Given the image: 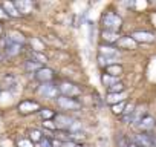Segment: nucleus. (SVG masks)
Instances as JSON below:
<instances>
[{"mask_svg":"<svg viewBox=\"0 0 156 147\" xmlns=\"http://www.w3.org/2000/svg\"><path fill=\"white\" fill-rule=\"evenodd\" d=\"M129 147H136V144H130V145H129Z\"/></svg>","mask_w":156,"mask_h":147,"instance_id":"4c0bfd02","label":"nucleus"},{"mask_svg":"<svg viewBox=\"0 0 156 147\" xmlns=\"http://www.w3.org/2000/svg\"><path fill=\"white\" fill-rule=\"evenodd\" d=\"M133 110H135V106H133L132 103H129V104L126 106L124 112H122V120H124V118H127V117H130V115L133 113Z\"/></svg>","mask_w":156,"mask_h":147,"instance_id":"c756f323","label":"nucleus"},{"mask_svg":"<svg viewBox=\"0 0 156 147\" xmlns=\"http://www.w3.org/2000/svg\"><path fill=\"white\" fill-rule=\"evenodd\" d=\"M40 118L43 120V121H49V120H52L54 117H55V112L54 110H51V109H40Z\"/></svg>","mask_w":156,"mask_h":147,"instance_id":"b1692460","label":"nucleus"},{"mask_svg":"<svg viewBox=\"0 0 156 147\" xmlns=\"http://www.w3.org/2000/svg\"><path fill=\"white\" fill-rule=\"evenodd\" d=\"M6 40L12 41V43H17V45H23L25 43V37L22 32H17V31H9L6 34Z\"/></svg>","mask_w":156,"mask_h":147,"instance_id":"f3484780","label":"nucleus"},{"mask_svg":"<svg viewBox=\"0 0 156 147\" xmlns=\"http://www.w3.org/2000/svg\"><path fill=\"white\" fill-rule=\"evenodd\" d=\"M43 135H41V132L38 130V129H32L31 132H29V139L32 141V142H41L43 141Z\"/></svg>","mask_w":156,"mask_h":147,"instance_id":"5701e85b","label":"nucleus"},{"mask_svg":"<svg viewBox=\"0 0 156 147\" xmlns=\"http://www.w3.org/2000/svg\"><path fill=\"white\" fill-rule=\"evenodd\" d=\"M126 101H122V103H118V104H115V106H112V112L115 113V115H122V112H124V109H126Z\"/></svg>","mask_w":156,"mask_h":147,"instance_id":"c85d7f7f","label":"nucleus"},{"mask_svg":"<svg viewBox=\"0 0 156 147\" xmlns=\"http://www.w3.org/2000/svg\"><path fill=\"white\" fill-rule=\"evenodd\" d=\"M38 94L44 98H49V100H57L58 98V94H60V89L58 86H55L52 81L51 83H43L40 88H38Z\"/></svg>","mask_w":156,"mask_h":147,"instance_id":"7ed1b4c3","label":"nucleus"},{"mask_svg":"<svg viewBox=\"0 0 156 147\" xmlns=\"http://www.w3.org/2000/svg\"><path fill=\"white\" fill-rule=\"evenodd\" d=\"M121 92H124V84L121 81L110 86V88H107V94H121Z\"/></svg>","mask_w":156,"mask_h":147,"instance_id":"bb28decb","label":"nucleus"},{"mask_svg":"<svg viewBox=\"0 0 156 147\" xmlns=\"http://www.w3.org/2000/svg\"><path fill=\"white\" fill-rule=\"evenodd\" d=\"M100 55L103 57H112V58H119V51L113 46L109 45H101L100 46Z\"/></svg>","mask_w":156,"mask_h":147,"instance_id":"ddd939ff","label":"nucleus"},{"mask_svg":"<svg viewBox=\"0 0 156 147\" xmlns=\"http://www.w3.org/2000/svg\"><path fill=\"white\" fill-rule=\"evenodd\" d=\"M35 80L40 81L41 84H43V83H51V81L54 80V70L43 66L40 70L35 72Z\"/></svg>","mask_w":156,"mask_h":147,"instance_id":"6e6552de","label":"nucleus"},{"mask_svg":"<svg viewBox=\"0 0 156 147\" xmlns=\"http://www.w3.org/2000/svg\"><path fill=\"white\" fill-rule=\"evenodd\" d=\"M0 94H2V86H0Z\"/></svg>","mask_w":156,"mask_h":147,"instance_id":"58836bf2","label":"nucleus"},{"mask_svg":"<svg viewBox=\"0 0 156 147\" xmlns=\"http://www.w3.org/2000/svg\"><path fill=\"white\" fill-rule=\"evenodd\" d=\"M14 5H16V8H17V11H19L20 16L32 13V8H34L32 2H29V0H19V2H16Z\"/></svg>","mask_w":156,"mask_h":147,"instance_id":"9b49d317","label":"nucleus"},{"mask_svg":"<svg viewBox=\"0 0 156 147\" xmlns=\"http://www.w3.org/2000/svg\"><path fill=\"white\" fill-rule=\"evenodd\" d=\"M129 145H130V142H129V139L126 136H119L118 138V147H129Z\"/></svg>","mask_w":156,"mask_h":147,"instance_id":"7c9ffc66","label":"nucleus"},{"mask_svg":"<svg viewBox=\"0 0 156 147\" xmlns=\"http://www.w3.org/2000/svg\"><path fill=\"white\" fill-rule=\"evenodd\" d=\"M6 17H8V16L5 14V11L2 9V6H0V19H6Z\"/></svg>","mask_w":156,"mask_h":147,"instance_id":"f704fd0d","label":"nucleus"},{"mask_svg":"<svg viewBox=\"0 0 156 147\" xmlns=\"http://www.w3.org/2000/svg\"><path fill=\"white\" fill-rule=\"evenodd\" d=\"M57 106L63 110H80L81 109V103L75 100V98H69V97H58L57 100Z\"/></svg>","mask_w":156,"mask_h":147,"instance_id":"f03ea898","label":"nucleus"},{"mask_svg":"<svg viewBox=\"0 0 156 147\" xmlns=\"http://www.w3.org/2000/svg\"><path fill=\"white\" fill-rule=\"evenodd\" d=\"M153 147H156V145H153Z\"/></svg>","mask_w":156,"mask_h":147,"instance_id":"a19ab883","label":"nucleus"},{"mask_svg":"<svg viewBox=\"0 0 156 147\" xmlns=\"http://www.w3.org/2000/svg\"><path fill=\"white\" fill-rule=\"evenodd\" d=\"M135 144L141 145V147H153L154 145L153 135H150V133H138V135H135Z\"/></svg>","mask_w":156,"mask_h":147,"instance_id":"9d476101","label":"nucleus"},{"mask_svg":"<svg viewBox=\"0 0 156 147\" xmlns=\"http://www.w3.org/2000/svg\"><path fill=\"white\" fill-rule=\"evenodd\" d=\"M106 74H107V75H112V77H119L121 74H122V66H121V64L107 66V67H106Z\"/></svg>","mask_w":156,"mask_h":147,"instance_id":"aec40b11","label":"nucleus"},{"mask_svg":"<svg viewBox=\"0 0 156 147\" xmlns=\"http://www.w3.org/2000/svg\"><path fill=\"white\" fill-rule=\"evenodd\" d=\"M5 52H6L8 57H14V55H17V54L22 52V45L12 43V41H9V40L5 38Z\"/></svg>","mask_w":156,"mask_h":147,"instance_id":"f8f14e48","label":"nucleus"},{"mask_svg":"<svg viewBox=\"0 0 156 147\" xmlns=\"http://www.w3.org/2000/svg\"><path fill=\"white\" fill-rule=\"evenodd\" d=\"M2 61H3V55H2V54H0V63H2Z\"/></svg>","mask_w":156,"mask_h":147,"instance_id":"e433bc0d","label":"nucleus"},{"mask_svg":"<svg viewBox=\"0 0 156 147\" xmlns=\"http://www.w3.org/2000/svg\"><path fill=\"white\" fill-rule=\"evenodd\" d=\"M101 23H103L104 31H112V32H118L121 29V26H122L121 17L118 14H115V13H106L103 16Z\"/></svg>","mask_w":156,"mask_h":147,"instance_id":"f257e3e1","label":"nucleus"},{"mask_svg":"<svg viewBox=\"0 0 156 147\" xmlns=\"http://www.w3.org/2000/svg\"><path fill=\"white\" fill-rule=\"evenodd\" d=\"M98 63H100V66L107 67V66H112V64H118V58H112V57H103V55H98Z\"/></svg>","mask_w":156,"mask_h":147,"instance_id":"412c9836","label":"nucleus"},{"mask_svg":"<svg viewBox=\"0 0 156 147\" xmlns=\"http://www.w3.org/2000/svg\"><path fill=\"white\" fill-rule=\"evenodd\" d=\"M43 126H44L46 129H49V130H57L55 123H54L52 120H49V121H43Z\"/></svg>","mask_w":156,"mask_h":147,"instance_id":"473e14b6","label":"nucleus"},{"mask_svg":"<svg viewBox=\"0 0 156 147\" xmlns=\"http://www.w3.org/2000/svg\"><path fill=\"white\" fill-rule=\"evenodd\" d=\"M60 92L63 94V97H69V98H75L81 94V89L78 88L76 84L70 83V81H63L60 86H58Z\"/></svg>","mask_w":156,"mask_h":147,"instance_id":"20e7f679","label":"nucleus"},{"mask_svg":"<svg viewBox=\"0 0 156 147\" xmlns=\"http://www.w3.org/2000/svg\"><path fill=\"white\" fill-rule=\"evenodd\" d=\"M101 80H103L104 86H107V88H110V86H113V84L119 83V78H118V77H112V75H107V74H104Z\"/></svg>","mask_w":156,"mask_h":147,"instance_id":"4be33fe9","label":"nucleus"},{"mask_svg":"<svg viewBox=\"0 0 156 147\" xmlns=\"http://www.w3.org/2000/svg\"><path fill=\"white\" fill-rule=\"evenodd\" d=\"M3 81L8 83V88H11V89H14V88L17 86V80H16L14 75H11V74H8V75L3 77Z\"/></svg>","mask_w":156,"mask_h":147,"instance_id":"cd10ccee","label":"nucleus"},{"mask_svg":"<svg viewBox=\"0 0 156 147\" xmlns=\"http://www.w3.org/2000/svg\"><path fill=\"white\" fill-rule=\"evenodd\" d=\"M17 109H19V112L22 113V115H29V113H32V112H40V104L37 103V101H32V100H25V101H22L19 106H17Z\"/></svg>","mask_w":156,"mask_h":147,"instance_id":"423d86ee","label":"nucleus"},{"mask_svg":"<svg viewBox=\"0 0 156 147\" xmlns=\"http://www.w3.org/2000/svg\"><path fill=\"white\" fill-rule=\"evenodd\" d=\"M136 147H141V145H136Z\"/></svg>","mask_w":156,"mask_h":147,"instance_id":"ea45409f","label":"nucleus"},{"mask_svg":"<svg viewBox=\"0 0 156 147\" xmlns=\"http://www.w3.org/2000/svg\"><path fill=\"white\" fill-rule=\"evenodd\" d=\"M126 100V92H121V94H107L106 97V101L112 106L118 104V103H122Z\"/></svg>","mask_w":156,"mask_h":147,"instance_id":"dca6fc26","label":"nucleus"},{"mask_svg":"<svg viewBox=\"0 0 156 147\" xmlns=\"http://www.w3.org/2000/svg\"><path fill=\"white\" fill-rule=\"evenodd\" d=\"M135 127H136L138 130H141V133H150V132L156 127V121H154L153 117L145 115L138 124H135Z\"/></svg>","mask_w":156,"mask_h":147,"instance_id":"0eeeda50","label":"nucleus"},{"mask_svg":"<svg viewBox=\"0 0 156 147\" xmlns=\"http://www.w3.org/2000/svg\"><path fill=\"white\" fill-rule=\"evenodd\" d=\"M86 139V135L80 130V132H70V141H73L75 144L80 142V141H84Z\"/></svg>","mask_w":156,"mask_h":147,"instance_id":"a878e982","label":"nucleus"},{"mask_svg":"<svg viewBox=\"0 0 156 147\" xmlns=\"http://www.w3.org/2000/svg\"><path fill=\"white\" fill-rule=\"evenodd\" d=\"M40 147H52L51 138H43V141L40 142Z\"/></svg>","mask_w":156,"mask_h":147,"instance_id":"72a5a7b5","label":"nucleus"},{"mask_svg":"<svg viewBox=\"0 0 156 147\" xmlns=\"http://www.w3.org/2000/svg\"><path fill=\"white\" fill-rule=\"evenodd\" d=\"M3 34V28H2V25H0V35Z\"/></svg>","mask_w":156,"mask_h":147,"instance_id":"c9c22d12","label":"nucleus"},{"mask_svg":"<svg viewBox=\"0 0 156 147\" xmlns=\"http://www.w3.org/2000/svg\"><path fill=\"white\" fill-rule=\"evenodd\" d=\"M101 38L106 41V43H118V40L121 38L118 32H112V31H104L101 32Z\"/></svg>","mask_w":156,"mask_h":147,"instance_id":"2eb2a0df","label":"nucleus"},{"mask_svg":"<svg viewBox=\"0 0 156 147\" xmlns=\"http://www.w3.org/2000/svg\"><path fill=\"white\" fill-rule=\"evenodd\" d=\"M43 67V64L41 63H38V61H35V60H26L25 61V69L28 70V72H37V70H40Z\"/></svg>","mask_w":156,"mask_h":147,"instance_id":"6ab92c4d","label":"nucleus"},{"mask_svg":"<svg viewBox=\"0 0 156 147\" xmlns=\"http://www.w3.org/2000/svg\"><path fill=\"white\" fill-rule=\"evenodd\" d=\"M118 46L122 49H135L136 48V41L132 37H121L118 40Z\"/></svg>","mask_w":156,"mask_h":147,"instance_id":"a211bd4d","label":"nucleus"},{"mask_svg":"<svg viewBox=\"0 0 156 147\" xmlns=\"http://www.w3.org/2000/svg\"><path fill=\"white\" fill-rule=\"evenodd\" d=\"M73 118H70L69 115H64V113H58L54 117V123H55V127L57 130H69L70 126L73 124Z\"/></svg>","mask_w":156,"mask_h":147,"instance_id":"39448f33","label":"nucleus"},{"mask_svg":"<svg viewBox=\"0 0 156 147\" xmlns=\"http://www.w3.org/2000/svg\"><path fill=\"white\" fill-rule=\"evenodd\" d=\"M0 6H2V9L5 11V14H6L8 17H12V19H19V17H20V14H19V11H17V8H16L14 3H11V2H3V3H0Z\"/></svg>","mask_w":156,"mask_h":147,"instance_id":"4468645a","label":"nucleus"},{"mask_svg":"<svg viewBox=\"0 0 156 147\" xmlns=\"http://www.w3.org/2000/svg\"><path fill=\"white\" fill-rule=\"evenodd\" d=\"M31 57H32V60H35V61H38L41 64H44L48 61V57L44 54H41V52H37V51H32L31 52Z\"/></svg>","mask_w":156,"mask_h":147,"instance_id":"393cba45","label":"nucleus"},{"mask_svg":"<svg viewBox=\"0 0 156 147\" xmlns=\"http://www.w3.org/2000/svg\"><path fill=\"white\" fill-rule=\"evenodd\" d=\"M19 147H34V142L31 139H20L19 141Z\"/></svg>","mask_w":156,"mask_h":147,"instance_id":"2f4dec72","label":"nucleus"},{"mask_svg":"<svg viewBox=\"0 0 156 147\" xmlns=\"http://www.w3.org/2000/svg\"><path fill=\"white\" fill-rule=\"evenodd\" d=\"M130 37L136 43H151V41H154V35L151 32H147V31H136Z\"/></svg>","mask_w":156,"mask_h":147,"instance_id":"1a4fd4ad","label":"nucleus"}]
</instances>
